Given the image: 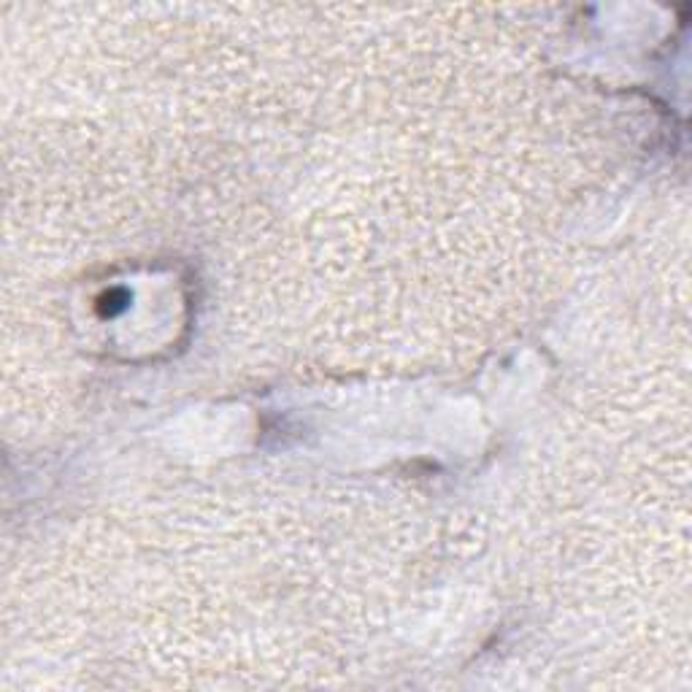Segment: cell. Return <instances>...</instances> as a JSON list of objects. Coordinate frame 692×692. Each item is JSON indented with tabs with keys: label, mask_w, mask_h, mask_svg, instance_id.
<instances>
[{
	"label": "cell",
	"mask_w": 692,
	"mask_h": 692,
	"mask_svg": "<svg viewBox=\"0 0 692 692\" xmlns=\"http://www.w3.org/2000/svg\"><path fill=\"white\" fill-rule=\"evenodd\" d=\"M124 303H127V295L124 289H108L98 298V308H101L103 317H114L117 311H122Z\"/></svg>",
	"instance_id": "cell-1"
}]
</instances>
